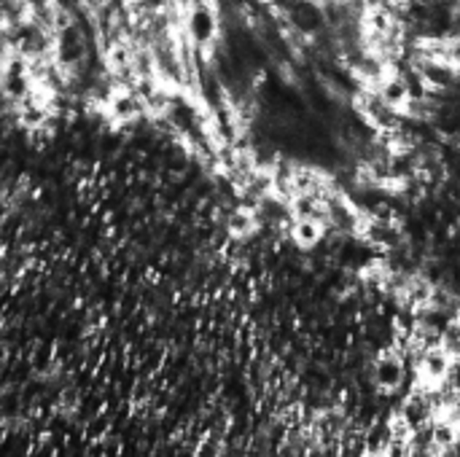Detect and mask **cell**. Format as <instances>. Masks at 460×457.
I'll return each mask as SVG.
<instances>
[{
	"label": "cell",
	"instance_id": "6da1fadb",
	"mask_svg": "<svg viewBox=\"0 0 460 457\" xmlns=\"http://www.w3.org/2000/svg\"><path fill=\"white\" fill-rule=\"evenodd\" d=\"M105 113L116 124H132L146 113V102L132 86H116L105 100Z\"/></svg>",
	"mask_w": 460,
	"mask_h": 457
},
{
	"label": "cell",
	"instance_id": "7a4b0ae2",
	"mask_svg": "<svg viewBox=\"0 0 460 457\" xmlns=\"http://www.w3.org/2000/svg\"><path fill=\"white\" fill-rule=\"evenodd\" d=\"M453 366H456V358L450 356V350L442 342H437V345H431V347H426L420 353V366L418 369H420V377H423V382L429 388H439V385H445L450 380Z\"/></svg>",
	"mask_w": 460,
	"mask_h": 457
},
{
	"label": "cell",
	"instance_id": "3957f363",
	"mask_svg": "<svg viewBox=\"0 0 460 457\" xmlns=\"http://www.w3.org/2000/svg\"><path fill=\"white\" fill-rule=\"evenodd\" d=\"M186 32H189V38H191V43L197 48L213 46V40L218 35V16H216V11H213L210 3L191 5V11L186 16Z\"/></svg>",
	"mask_w": 460,
	"mask_h": 457
},
{
	"label": "cell",
	"instance_id": "277c9868",
	"mask_svg": "<svg viewBox=\"0 0 460 457\" xmlns=\"http://www.w3.org/2000/svg\"><path fill=\"white\" fill-rule=\"evenodd\" d=\"M431 444L434 453H450L460 444V417L456 412L445 409L442 415L437 412V417L431 420Z\"/></svg>",
	"mask_w": 460,
	"mask_h": 457
},
{
	"label": "cell",
	"instance_id": "5b68a950",
	"mask_svg": "<svg viewBox=\"0 0 460 457\" xmlns=\"http://www.w3.org/2000/svg\"><path fill=\"white\" fill-rule=\"evenodd\" d=\"M377 94L383 97V102H388V105L396 108V110H404L407 102L415 97L410 81H407L402 73H394V70H388V73L383 75V81L377 83Z\"/></svg>",
	"mask_w": 460,
	"mask_h": 457
},
{
	"label": "cell",
	"instance_id": "8992f818",
	"mask_svg": "<svg viewBox=\"0 0 460 457\" xmlns=\"http://www.w3.org/2000/svg\"><path fill=\"white\" fill-rule=\"evenodd\" d=\"M404 382V361L399 353L388 350L375 361V385L380 391H396Z\"/></svg>",
	"mask_w": 460,
	"mask_h": 457
},
{
	"label": "cell",
	"instance_id": "52a82bcc",
	"mask_svg": "<svg viewBox=\"0 0 460 457\" xmlns=\"http://www.w3.org/2000/svg\"><path fill=\"white\" fill-rule=\"evenodd\" d=\"M291 234H294V242H296L299 248L310 250V248H315V245L323 240V234H326V221H321V218H294Z\"/></svg>",
	"mask_w": 460,
	"mask_h": 457
},
{
	"label": "cell",
	"instance_id": "ba28073f",
	"mask_svg": "<svg viewBox=\"0 0 460 457\" xmlns=\"http://www.w3.org/2000/svg\"><path fill=\"white\" fill-rule=\"evenodd\" d=\"M226 229H229V234H232L234 240L251 237V234L259 229L256 213H253L251 207H237V210H232L229 218H226Z\"/></svg>",
	"mask_w": 460,
	"mask_h": 457
},
{
	"label": "cell",
	"instance_id": "9c48e42d",
	"mask_svg": "<svg viewBox=\"0 0 460 457\" xmlns=\"http://www.w3.org/2000/svg\"><path fill=\"white\" fill-rule=\"evenodd\" d=\"M439 59L460 73V35H450L439 40Z\"/></svg>",
	"mask_w": 460,
	"mask_h": 457
},
{
	"label": "cell",
	"instance_id": "30bf717a",
	"mask_svg": "<svg viewBox=\"0 0 460 457\" xmlns=\"http://www.w3.org/2000/svg\"><path fill=\"white\" fill-rule=\"evenodd\" d=\"M124 3H132L135 5V3H143V0H124Z\"/></svg>",
	"mask_w": 460,
	"mask_h": 457
}]
</instances>
